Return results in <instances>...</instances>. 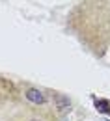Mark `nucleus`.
Wrapping results in <instances>:
<instances>
[{
	"instance_id": "f257e3e1",
	"label": "nucleus",
	"mask_w": 110,
	"mask_h": 121,
	"mask_svg": "<svg viewBox=\"0 0 110 121\" xmlns=\"http://www.w3.org/2000/svg\"><path fill=\"white\" fill-rule=\"evenodd\" d=\"M15 121H56V119L47 112H24Z\"/></svg>"
},
{
	"instance_id": "20e7f679",
	"label": "nucleus",
	"mask_w": 110,
	"mask_h": 121,
	"mask_svg": "<svg viewBox=\"0 0 110 121\" xmlns=\"http://www.w3.org/2000/svg\"><path fill=\"white\" fill-rule=\"evenodd\" d=\"M8 88H11V86H8V82H4V80L0 78V101L6 97V93H9V91H8Z\"/></svg>"
},
{
	"instance_id": "f03ea898",
	"label": "nucleus",
	"mask_w": 110,
	"mask_h": 121,
	"mask_svg": "<svg viewBox=\"0 0 110 121\" xmlns=\"http://www.w3.org/2000/svg\"><path fill=\"white\" fill-rule=\"evenodd\" d=\"M24 97L30 101L32 104H45V103H47L45 93L39 91V90H35V88H28V90L24 91Z\"/></svg>"
},
{
	"instance_id": "7ed1b4c3",
	"label": "nucleus",
	"mask_w": 110,
	"mask_h": 121,
	"mask_svg": "<svg viewBox=\"0 0 110 121\" xmlns=\"http://www.w3.org/2000/svg\"><path fill=\"white\" fill-rule=\"evenodd\" d=\"M52 103H54V108H58L60 112H67L69 108H71V103H69V99L62 95V93H54L52 95Z\"/></svg>"
}]
</instances>
